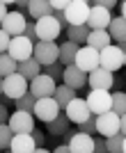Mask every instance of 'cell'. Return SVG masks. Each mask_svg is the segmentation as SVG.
I'll use <instances>...</instances> for the list:
<instances>
[{"mask_svg":"<svg viewBox=\"0 0 126 153\" xmlns=\"http://www.w3.org/2000/svg\"><path fill=\"white\" fill-rule=\"evenodd\" d=\"M32 57L37 59V64L41 66V71L50 64L60 62V46L55 41H37L34 44V51H32Z\"/></svg>","mask_w":126,"mask_h":153,"instance_id":"6da1fadb","label":"cell"},{"mask_svg":"<svg viewBox=\"0 0 126 153\" xmlns=\"http://www.w3.org/2000/svg\"><path fill=\"white\" fill-rule=\"evenodd\" d=\"M89 5L87 0H69V5H67V25L69 27H78V25H87V19H89Z\"/></svg>","mask_w":126,"mask_h":153,"instance_id":"7a4b0ae2","label":"cell"},{"mask_svg":"<svg viewBox=\"0 0 126 153\" xmlns=\"http://www.w3.org/2000/svg\"><path fill=\"white\" fill-rule=\"evenodd\" d=\"M92 117H99V114H106L112 110V91H101V89H92L85 98Z\"/></svg>","mask_w":126,"mask_h":153,"instance_id":"3957f363","label":"cell"},{"mask_svg":"<svg viewBox=\"0 0 126 153\" xmlns=\"http://www.w3.org/2000/svg\"><path fill=\"white\" fill-rule=\"evenodd\" d=\"M28 87H30V82L23 76H19V73H12V76L2 78V96L7 101H19L21 96L28 94Z\"/></svg>","mask_w":126,"mask_h":153,"instance_id":"277c9868","label":"cell"},{"mask_svg":"<svg viewBox=\"0 0 126 153\" xmlns=\"http://www.w3.org/2000/svg\"><path fill=\"white\" fill-rule=\"evenodd\" d=\"M34 114L32 112H21V110H14L12 114H9V121H7V126H9V130H12L14 135H32V130H34Z\"/></svg>","mask_w":126,"mask_h":153,"instance_id":"5b68a950","label":"cell"},{"mask_svg":"<svg viewBox=\"0 0 126 153\" xmlns=\"http://www.w3.org/2000/svg\"><path fill=\"white\" fill-rule=\"evenodd\" d=\"M34 30H37L39 41H55L62 34V25L57 23L55 16H44V19L34 21Z\"/></svg>","mask_w":126,"mask_h":153,"instance_id":"8992f818","label":"cell"},{"mask_svg":"<svg viewBox=\"0 0 126 153\" xmlns=\"http://www.w3.org/2000/svg\"><path fill=\"white\" fill-rule=\"evenodd\" d=\"M76 66L82 71V73H92V71H96L101 66V53L94 51V48H89V46H80V51H78V55H76Z\"/></svg>","mask_w":126,"mask_h":153,"instance_id":"52a82bcc","label":"cell"},{"mask_svg":"<svg viewBox=\"0 0 126 153\" xmlns=\"http://www.w3.org/2000/svg\"><path fill=\"white\" fill-rule=\"evenodd\" d=\"M32 51H34V44H32L28 37H14L12 41H9V51H7V55L14 59V62H28V59H32Z\"/></svg>","mask_w":126,"mask_h":153,"instance_id":"ba28073f","label":"cell"},{"mask_svg":"<svg viewBox=\"0 0 126 153\" xmlns=\"http://www.w3.org/2000/svg\"><path fill=\"white\" fill-rule=\"evenodd\" d=\"M55 89H57V82L53 78H48L46 73H41V76H37L34 80H30V87H28V91H30L37 101L39 98H53Z\"/></svg>","mask_w":126,"mask_h":153,"instance_id":"9c48e42d","label":"cell"},{"mask_svg":"<svg viewBox=\"0 0 126 153\" xmlns=\"http://www.w3.org/2000/svg\"><path fill=\"white\" fill-rule=\"evenodd\" d=\"M0 27L9 34V37H23L25 34V27H28V21H25L23 12H7V16L2 19Z\"/></svg>","mask_w":126,"mask_h":153,"instance_id":"30bf717a","label":"cell"},{"mask_svg":"<svg viewBox=\"0 0 126 153\" xmlns=\"http://www.w3.org/2000/svg\"><path fill=\"white\" fill-rule=\"evenodd\" d=\"M122 66H124V51H122L119 46H108V48L101 51V69L115 73Z\"/></svg>","mask_w":126,"mask_h":153,"instance_id":"8fae6325","label":"cell"},{"mask_svg":"<svg viewBox=\"0 0 126 153\" xmlns=\"http://www.w3.org/2000/svg\"><path fill=\"white\" fill-rule=\"evenodd\" d=\"M60 112H62V110H60V105L55 103V98H39V101L34 103V110H32L34 119H39V121H44V123H50Z\"/></svg>","mask_w":126,"mask_h":153,"instance_id":"7c38bea8","label":"cell"},{"mask_svg":"<svg viewBox=\"0 0 126 153\" xmlns=\"http://www.w3.org/2000/svg\"><path fill=\"white\" fill-rule=\"evenodd\" d=\"M64 114H67V119H69L71 123H85L87 119H92V112H89V108H87V103H85V98H78L76 96L74 101L64 108Z\"/></svg>","mask_w":126,"mask_h":153,"instance_id":"4fadbf2b","label":"cell"},{"mask_svg":"<svg viewBox=\"0 0 126 153\" xmlns=\"http://www.w3.org/2000/svg\"><path fill=\"white\" fill-rule=\"evenodd\" d=\"M94 121H96V135H101V137H112L119 133V114H115L112 110L94 117Z\"/></svg>","mask_w":126,"mask_h":153,"instance_id":"5bb4252c","label":"cell"},{"mask_svg":"<svg viewBox=\"0 0 126 153\" xmlns=\"http://www.w3.org/2000/svg\"><path fill=\"white\" fill-rule=\"evenodd\" d=\"M110 21H112V14L108 12V9L92 5V9H89V19H87V27H89V32H101V30H108Z\"/></svg>","mask_w":126,"mask_h":153,"instance_id":"9a60e30c","label":"cell"},{"mask_svg":"<svg viewBox=\"0 0 126 153\" xmlns=\"http://www.w3.org/2000/svg\"><path fill=\"white\" fill-rule=\"evenodd\" d=\"M87 85L92 87V89H101V91H110L115 87V73H110V71L106 69H96L92 71L87 76Z\"/></svg>","mask_w":126,"mask_h":153,"instance_id":"2e32d148","label":"cell"},{"mask_svg":"<svg viewBox=\"0 0 126 153\" xmlns=\"http://www.w3.org/2000/svg\"><path fill=\"white\" fill-rule=\"evenodd\" d=\"M62 85H67V87H71L74 91L82 89L85 85H87V73H82L76 64H71V66H64V76H62Z\"/></svg>","mask_w":126,"mask_h":153,"instance_id":"e0dca14e","label":"cell"},{"mask_svg":"<svg viewBox=\"0 0 126 153\" xmlns=\"http://www.w3.org/2000/svg\"><path fill=\"white\" fill-rule=\"evenodd\" d=\"M71 153H94V137L85 133H74L67 142Z\"/></svg>","mask_w":126,"mask_h":153,"instance_id":"ac0fdd59","label":"cell"},{"mask_svg":"<svg viewBox=\"0 0 126 153\" xmlns=\"http://www.w3.org/2000/svg\"><path fill=\"white\" fill-rule=\"evenodd\" d=\"M108 34L112 41H117L122 51H126V21L122 16H112L110 21V25H108Z\"/></svg>","mask_w":126,"mask_h":153,"instance_id":"d6986e66","label":"cell"},{"mask_svg":"<svg viewBox=\"0 0 126 153\" xmlns=\"http://www.w3.org/2000/svg\"><path fill=\"white\" fill-rule=\"evenodd\" d=\"M28 14H30L34 21L44 19V16H53L50 0H28Z\"/></svg>","mask_w":126,"mask_h":153,"instance_id":"ffe728a7","label":"cell"},{"mask_svg":"<svg viewBox=\"0 0 126 153\" xmlns=\"http://www.w3.org/2000/svg\"><path fill=\"white\" fill-rule=\"evenodd\" d=\"M37 144L32 140V135H14L12 144H9V151L12 153H34Z\"/></svg>","mask_w":126,"mask_h":153,"instance_id":"44dd1931","label":"cell"},{"mask_svg":"<svg viewBox=\"0 0 126 153\" xmlns=\"http://www.w3.org/2000/svg\"><path fill=\"white\" fill-rule=\"evenodd\" d=\"M89 48H94V51H103V48H108V46H112V39H110V34H108V30H101V32H89L87 37V44Z\"/></svg>","mask_w":126,"mask_h":153,"instance_id":"7402d4cb","label":"cell"},{"mask_svg":"<svg viewBox=\"0 0 126 153\" xmlns=\"http://www.w3.org/2000/svg\"><path fill=\"white\" fill-rule=\"evenodd\" d=\"M78 51H80V46L74 44V41H64V44H60V64H62V66H71V64L76 62Z\"/></svg>","mask_w":126,"mask_h":153,"instance_id":"603a6c76","label":"cell"},{"mask_svg":"<svg viewBox=\"0 0 126 153\" xmlns=\"http://www.w3.org/2000/svg\"><path fill=\"white\" fill-rule=\"evenodd\" d=\"M53 98H55V103L60 105V110L64 112V108L76 98V91L71 89V87H67V85L60 82V85H57V89H55V94H53Z\"/></svg>","mask_w":126,"mask_h":153,"instance_id":"cb8c5ba5","label":"cell"},{"mask_svg":"<svg viewBox=\"0 0 126 153\" xmlns=\"http://www.w3.org/2000/svg\"><path fill=\"white\" fill-rule=\"evenodd\" d=\"M16 73H19V76H23L25 80L30 82V80H34L37 76H41V66L37 64V59L32 57V59H28V62H21Z\"/></svg>","mask_w":126,"mask_h":153,"instance_id":"d4e9b609","label":"cell"},{"mask_svg":"<svg viewBox=\"0 0 126 153\" xmlns=\"http://www.w3.org/2000/svg\"><path fill=\"white\" fill-rule=\"evenodd\" d=\"M69 126H71V121L67 119V114L60 112V114H57L50 123H46V130H48L50 135H57V137H60V135H64L67 130H69Z\"/></svg>","mask_w":126,"mask_h":153,"instance_id":"484cf974","label":"cell"},{"mask_svg":"<svg viewBox=\"0 0 126 153\" xmlns=\"http://www.w3.org/2000/svg\"><path fill=\"white\" fill-rule=\"evenodd\" d=\"M87 37H89V27L87 25L67 27V41H74V44L82 46V44H87Z\"/></svg>","mask_w":126,"mask_h":153,"instance_id":"4316f807","label":"cell"},{"mask_svg":"<svg viewBox=\"0 0 126 153\" xmlns=\"http://www.w3.org/2000/svg\"><path fill=\"white\" fill-rule=\"evenodd\" d=\"M16 71H19V62H14L7 53H2L0 55V78H7L12 73H16Z\"/></svg>","mask_w":126,"mask_h":153,"instance_id":"83f0119b","label":"cell"},{"mask_svg":"<svg viewBox=\"0 0 126 153\" xmlns=\"http://www.w3.org/2000/svg\"><path fill=\"white\" fill-rule=\"evenodd\" d=\"M106 140V146H108V153H124V135L117 133L112 137H103Z\"/></svg>","mask_w":126,"mask_h":153,"instance_id":"f1b7e54d","label":"cell"},{"mask_svg":"<svg viewBox=\"0 0 126 153\" xmlns=\"http://www.w3.org/2000/svg\"><path fill=\"white\" fill-rule=\"evenodd\" d=\"M112 112L119 117L126 114V94L124 91H112Z\"/></svg>","mask_w":126,"mask_h":153,"instance_id":"f546056e","label":"cell"},{"mask_svg":"<svg viewBox=\"0 0 126 153\" xmlns=\"http://www.w3.org/2000/svg\"><path fill=\"white\" fill-rule=\"evenodd\" d=\"M34 103H37V98L28 91L25 96H21L19 101H14V105H16V110H21V112H32V110H34Z\"/></svg>","mask_w":126,"mask_h":153,"instance_id":"4dcf8cb0","label":"cell"},{"mask_svg":"<svg viewBox=\"0 0 126 153\" xmlns=\"http://www.w3.org/2000/svg\"><path fill=\"white\" fill-rule=\"evenodd\" d=\"M12 140H14V133L9 130L7 123H2V126H0V151H9Z\"/></svg>","mask_w":126,"mask_h":153,"instance_id":"1f68e13d","label":"cell"},{"mask_svg":"<svg viewBox=\"0 0 126 153\" xmlns=\"http://www.w3.org/2000/svg\"><path fill=\"white\" fill-rule=\"evenodd\" d=\"M41 73H46L48 78H53L55 82H60V80H62V76H64V66H62L60 62H55V64H50V66H46Z\"/></svg>","mask_w":126,"mask_h":153,"instance_id":"d6a6232c","label":"cell"},{"mask_svg":"<svg viewBox=\"0 0 126 153\" xmlns=\"http://www.w3.org/2000/svg\"><path fill=\"white\" fill-rule=\"evenodd\" d=\"M78 133H85V135H92V137H94V135H96V121H94V117L87 119L85 123H80V126H78Z\"/></svg>","mask_w":126,"mask_h":153,"instance_id":"836d02e7","label":"cell"},{"mask_svg":"<svg viewBox=\"0 0 126 153\" xmlns=\"http://www.w3.org/2000/svg\"><path fill=\"white\" fill-rule=\"evenodd\" d=\"M9 41H12V37H9V34H7L2 27H0V55L9 51Z\"/></svg>","mask_w":126,"mask_h":153,"instance_id":"e575fe53","label":"cell"},{"mask_svg":"<svg viewBox=\"0 0 126 153\" xmlns=\"http://www.w3.org/2000/svg\"><path fill=\"white\" fill-rule=\"evenodd\" d=\"M32 140H34V144H37V149H44L46 146V135L41 133V130H32Z\"/></svg>","mask_w":126,"mask_h":153,"instance_id":"d590c367","label":"cell"},{"mask_svg":"<svg viewBox=\"0 0 126 153\" xmlns=\"http://www.w3.org/2000/svg\"><path fill=\"white\" fill-rule=\"evenodd\" d=\"M67 5H69V0H50L53 14H55V12H67Z\"/></svg>","mask_w":126,"mask_h":153,"instance_id":"8d00e7d4","label":"cell"},{"mask_svg":"<svg viewBox=\"0 0 126 153\" xmlns=\"http://www.w3.org/2000/svg\"><path fill=\"white\" fill-rule=\"evenodd\" d=\"M23 37H28L32 41V44H37L39 39H37V30H34V23H28V27H25V34Z\"/></svg>","mask_w":126,"mask_h":153,"instance_id":"74e56055","label":"cell"},{"mask_svg":"<svg viewBox=\"0 0 126 153\" xmlns=\"http://www.w3.org/2000/svg\"><path fill=\"white\" fill-rule=\"evenodd\" d=\"M94 153H108L106 140H101V137H94Z\"/></svg>","mask_w":126,"mask_h":153,"instance_id":"f35d334b","label":"cell"},{"mask_svg":"<svg viewBox=\"0 0 126 153\" xmlns=\"http://www.w3.org/2000/svg\"><path fill=\"white\" fill-rule=\"evenodd\" d=\"M94 5H96V7H103V9H108V12H110V9H115V7H117V0H96Z\"/></svg>","mask_w":126,"mask_h":153,"instance_id":"ab89813d","label":"cell"},{"mask_svg":"<svg viewBox=\"0 0 126 153\" xmlns=\"http://www.w3.org/2000/svg\"><path fill=\"white\" fill-rule=\"evenodd\" d=\"M9 121V112H7V105H2V103H0V126H2V123H7Z\"/></svg>","mask_w":126,"mask_h":153,"instance_id":"60d3db41","label":"cell"},{"mask_svg":"<svg viewBox=\"0 0 126 153\" xmlns=\"http://www.w3.org/2000/svg\"><path fill=\"white\" fill-rule=\"evenodd\" d=\"M53 153H71V149L67 146V144H60V146L53 149Z\"/></svg>","mask_w":126,"mask_h":153,"instance_id":"b9f144b4","label":"cell"},{"mask_svg":"<svg viewBox=\"0 0 126 153\" xmlns=\"http://www.w3.org/2000/svg\"><path fill=\"white\" fill-rule=\"evenodd\" d=\"M119 133L126 137V114H124V117H119Z\"/></svg>","mask_w":126,"mask_h":153,"instance_id":"7bdbcfd3","label":"cell"},{"mask_svg":"<svg viewBox=\"0 0 126 153\" xmlns=\"http://www.w3.org/2000/svg\"><path fill=\"white\" fill-rule=\"evenodd\" d=\"M7 16V2H2L0 0V23H2V19Z\"/></svg>","mask_w":126,"mask_h":153,"instance_id":"ee69618b","label":"cell"},{"mask_svg":"<svg viewBox=\"0 0 126 153\" xmlns=\"http://www.w3.org/2000/svg\"><path fill=\"white\" fill-rule=\"evenodd\" d=\"M119 9H122V14H119V16H122V19L126 21V0H124V2H122V5H119Z\"/></svg>","mask_w":126,"mask_h":153,"instance_id":"f6af8a7d","label":"cell"},{"mask_svg":"<svg viewBox=\"0 0 126 153\" xmlns=\"http://www.w3.org/2000/svg\"><path fill=\"white\" fill-rule=\"evenodd\" d=\"M34 153H53V151H48V149L44 146V149H34Z\"/></svg>","mask_w":126,"mask_h":153,"instance_id":"bcb514c9","label":"cell"},{"mask_svg":"<svg viewBox=\"0 0 126 153\" xmlns=\"http://www.w3.org/2000/svg\"><path fill=\"white\" fill-rule=\"evenodd\" d=\"M0 96H2V78H0Z\"/></svg>","mask_w":126,"mask_h":153,"instance_id":"7dc6e473","label":"cell"},{"mask_svg":"<svg viewBox=\"0 0 126 153\" xmlns=\"http://www.w3.org/2000/svg\"><path fill=\"white\" fill-rule=\"evenodd\" d=\"M124 153H126V137H124Z\"/></svg>","mask_w":126,"mask_h":153,"instance_id":"c3c4849f","label":"cell"},{"mask_svg":"<svg viewBox=\"0 0 126 153\" xmlns=\"http://www.w3.org/2000/svg\"><path fill=\"white\" fill-rule=\"evenodd\" d=\"M124 66H126V51H124Z\"/></svg>","mask_w":126,"mask_h":153,"instance_id":"681fc988","label":"cell"},{"mask_svg":"<svg viewBox=\"0 0 126 153\" xmlns=\"http://www.w3.org/2000/svg\"><path fill=\"white\" fill-rule=\"evenodd\" d=\"M5 153H12V151H5Z\"/></svg>","mask_w":126,"mask_h":153,"instance_id":"f907efd6","label":"cell"}]
</instances>
